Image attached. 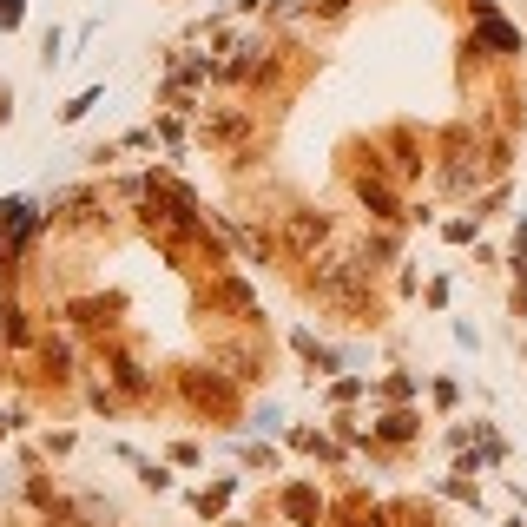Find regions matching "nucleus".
I'll return each instance as SVG.
<instances>
[{
  "instance_id": "37",
  "label": "nucleus",
  "mask_w": 527,
  "mask_h": 527,
  "mask_svg": "<svg viewBox=\"0 0 527 527\" xmlns=\"http://www.w3.org/2000/svg\"><path fill=\"white\" fill-rule=\"evenodd\" d=\"M468 7H475V20H481V14H495V0H468Z\"/></svg>"
},
{
  "instance_id": "2",
  "label": "nucleus",
  "mask_w": 527,
  "mask_h": 527,
  "mask_svg": "<svg viewBox=\"0 0 527 527\" xmlns=\"http://www.w3.org/2000/svg\"><path fill=\"white\" fill-rule=\"evenodd\" d=\"M429 152H435V145H429V139H416V126H396V132H383V139L369 145V165H376L383 178H396L402 192H409V185H416V178L435 165Z\"/></svg>"
},
{
  "instance_id": "34",
  "label": "nucleus",
  "mask_w": 527,
  "mask_h": 527,
  "mask_svg": "<svg viewBox=\"0 0 527 527\" xmlns=\"http://www.w3.org/2000/svg\"><path fill=\"white\" fill-rule=\"evenodd\" d=\"M330 429H336V435H343V442H363V422H356V416H336V422H330Z\"/></svg>"
},
{
  "instance_id": "4",
  "label": "nucleus",
  "mask_w": 527,
  "mask_h": 527,
  "mask_svg": "<svg viewBox=\"0 0 527 527\" xmlns=\"http://www.w3.org/2000/svg\"><path fill=\"white\" fill-rule=\"evenodd\" d=\"M178 396L192 402L198 416H231V409H238V376H231V369H178Z\"/></svg>"
},
{
  "instance_id": "19",
  "label": "nucleus",
  "mask_w": 527,
  "mask_h": 527,
  "mask_svg": "<svg viewBox=\"0 0 527 527\" xmlns=\"http://www.w3.org/2000/svg\"><path fill=\"white\" fill-rule=\"evenodd\" d=\"M389 527H442V514H435V501H396Z\"/></svg>"
},
{
  "instance_id": "10",
  "label": "nucleus",
  "mask_w": 527,
  "mask_h": 527,
  "mask_svg": "<svg viewBox=\"0 0 527 527\" xmlns=\"http://www.w3.org/2000/svg\"><path fill=\"white\" fill-rule=\"evenodd\" d=\"M416 435H422V416H416V409H383V416L369 422V442H376V448H409Z\"/></svg>"
},
{
  "instance_id": "3",
  "label": "nucleus",
  "mask_w": 527,
  "mask_h": 527,
  "mask_svg": "<svg viewBox=\"0 0 527 527\" xmlns=\"http://www.w3.org/2000/svg\"><path fill=\"white\" fill-rule=\"evenodd\" d=\"M330 238H336L330 211H317V205H290V211H277V244H284V257H290V264L317 257Z\"/></svg>"
},
{
  "instance_id": "1",
  "label": "nucleus",
  "mask_w": 527,
  "mask_h": 527,
  "mask_svg": "<svg viewBox=\"0 0 527 527\" xmlns=\"http://www.w3.org/2000/svg\"><path fill=\"white\" fill-rule=\"evenodd\" d=\"M429 172H435V185H442L448 198H475L481 185L495 178L488 172V145L475 139V126H448L442 139H435V165Z\"/></svg>"
},
{
  "instance_id": "35",
  "label": "nucleus",
  "mask_w": 527,
  "mask_h": 527,
  "mask_svg": "<svg viewBox=\"0 0 527 527\" xmlns=\"http://www.w3.org/2000/svg\"><path fill=\"white\" fill-rule=\"evenodd\" d=\"M422 297H429V310H442L448 304V277H429V290H422Z\"/></svg>"
},
{
  "instance_id": "30",
  "label": "nucleus",
  "mask_w": 527,
  "mask_h": 527,
  "mask_svg": "<svg viewBox=\"0 0 527 527\" xmlns=\"http://www.w3.org/2000/svg\"><path fill=\"white\" fill-rule=\"evenodd\" d=\"M369 389V376H343V383H330V402H356Z\"/></svg>"
},
{
  "instance_id": "33",
  "label": "nucleus",
  "mask_w": 527,
  "mask_h": 527,
  "mask_svg": "<svg viewBox=\"0 0 527 527\" xmlns=\"http://www.w3.org/2000/svg\"><path fill=\"white\" fill-rule=\"evenodd\" d=\"M172 462H185V468H198V462H205V448H198V442H172Z\"/></svg>"
},
{
  "instance_id": "29",
  "label": "nucleus",
  "mask_w": 527,
  "mask_h": 527,
  "mask_svg": "<svg viewBox=\"0 0 527 527\" xmlns=\"http://www.w3.org/2000/svg\"><path fill=\"white\" fill-rule=\"evenodd\" d=\"M238 455H244V468H277V448H264V442H244Z\"/></svg>"
},
{
  "instance_id": "14",
  "label": "nucleus",
  "mask_w": 527,
  "mask_h": 527,
  "mask_svg": "<svg viewBox=\"0 0 527 527\" xmlns=\"http://www.w3.org/2000/svg\"><path fill=\"white\" fill-rule=\"evenodd\" d=\"M323 527H389V508H383V501L350 495L343 508H330V521H323Z\"/></svg>"
},
{
  "instance_id": "27",
  "label": "nucleus",
  "mask_w": 527,
  "mask_h": 527,
  "mask_svg": "<svg viewBox=\"0 0 527 527\" xmlns=\"http://www.w3.org/2000/svg\"><path fill=\"white\" fill-rule=\"evenodd\" d=\"M475 231H481V218H448V224H442L448 244H475Z\"/></svg>"
},
{
  "instance_id": "12",
  "label": "nucleus",
  "mask_w": 527,
  "mask_h": 527,
  "mask_svg": "<svg viewBox=\"0 0 527 527\" xmlns=\"http://www.w3.org/2000/svg\"><path fill=\"white\" fill-rule=\"evenodd\" d=\"M126 310V297H80V304H66V317L80 323V330H112Z\"/></svg>"
},
{
  "instance_id": "32",
  "label": "nucleus",
  "mask_w": 527,
  "mask_h": 527,
  "mask_svg": "<svg viewBox=\"0 0 527 527\" xmlns=\"http://www.w3.org/2000/svg\"><path fill=\"white\" fill-rule=\"evenodd\" d=\"M27 20V0H0V33H14Z\"/></svg>"
},
{
  "instance_id": "21",
  "label": "nucleus",
  "mask_w": 527,
  "mask_h": 527,
  "mask_svg": "<svg viewBox=\"0 0 527 527\" xmlns=\"http://www.w3.org/2000/svg\"><path fill=\"white\" fill-rule=\"evenodd\" d=\"M99 99H106V86H86V93H73V99L60 106V126H80V119L99 106Z\"/></svg>"
},
{
  "instance_id": "18",
  "label": "nucleus",
  "mask_w": 527,
  "mask_h": 527,
  "mask_svg": "<svg viewBox=\"0 0 527 527\" xmlns=\"http://www.w3.org/2000/svg\"><path fill=\"white\" fill-rule=\"evenodd\" d=\"M231 495H238V475H218L211 488H198V495H192V508L205 514V521H218V514L231 508Z\"/></svg>"
},
{
  "instance_id": "16",
  "label": "nucleus",
  "mask_w": 527,
  "mask_h": 527,
  "mask_svg": "<svg viewBox=\"0 0 527 527\" xmlns=\"http://www.w3.org/2000/svg\"><path fill=\"white\" fill-rule=\"evenodd\" d=\"M468 40H475V47H495V53H521V33H514V27H508L501 14H481Z\"/></svg>"
},
{
  "instance_id": "5",
  "label": "nucleus",
  "mask_w": 527,
  "mask_h": 527,
  "mask_svg": "<svg viewBox=\"0 0 527 527\" xmlns=\"http://www.w3.org/2000/svg\"><path fill=\"white\" fill-rule=\"evenodd\" d=\"M350 192H356V205H363L376 224H402V218H409L402 185H396V178H383L376 165H369V172H350Z\"/></svg>"
},
{
  "instance_id": "8",
  "label": "nucleus",
  "mask_w": 527,
  "mask_h": 527,
  "mask_svg": "<svg viewBox=\"0 0 527 527\" xmlns=\"http://www.w3.org/2000/svg\"><path fill=\"white\" fill-rule=\"evenodd\" d=\"M47 218L53 224H93V218H106V192L99 185H66V192H53V205H47Z\"/></svg>"
},
{
  "instance_id": "22",
  "label": "nucleus",
  "mask_w": 527,
  "mask_h": 527,
  "mask_svg": "<svg viewBox=\"0 0 527 527\" xmlns=\"http://www.w3.org/2000/svg\"><path fill=\"white\" fill-rule=\"evenodd\" d=\"M126 462L139 468V481H145V488H159V495L172 488V468H165V462H152V455H132V448H126Z\"/></svg>"
},
{
  "instance_id": "28",
  "label": "nucleus",
  "mask_w": 527,
  "mask_h": 527,
  "mask_svg": "<svg viewBox=\"0 0 527 527\" xmlns=\"http://www.w3.org/2000/svg\"><path fill=\"white\" fill-rule=\"evenodd\" d=\"M376 396H389V402L416 396V376H383V383H376Z\"/></svg>"
},
{
  "instance_id": "26",
  "label": "nucleus",
  "mask_w": 527,
  "mask_h": 527,
  "mask_svg": "<svg viewBox=\"0 0 527 527\" xmlns=\"http://www.w3.org/2000/svg\"><path fill=\"white\" fill-rule=\"evenodd\" d=\"M86 402H93L99 416H119V402H126V396H119L112 383H93V389H86Z\"/></svg>"
},
{
  "instance_id": "36",
  "label": "nucleus",
  "mask_w": 527,
  "mask_h": 527,
  "mask_svg": "<svg viewBox=\"0 0 527 527\" xmlns=\"http://www.w3.org/2000/svg\"><path fill=\"white\" fill-rule=\"evenodd\" d=\"M14 119V86H0V126Z\"/></svg>"
},
{
  "instance_id": "15",
  "label": "nucleus",
  "mask_w": 527,
  "mask_h": 527,
  "mask_svg": "<svg viewBox=\"0 0 527 527\" xmlns=\"http://www.w3.org/2000/svg\"><path fill=\"white\" fill-rule=\"evenodd\" d=\"M40 383H73V343H66V336H47V343H40Z\"/></svg>"
},
{
  "instance_id": "25",
  "label": "nucleus",
  "mask_w": 527,
  "mask_h": 527,
  "mask_svg": "<svg viewBox=\"0 0 527 527\" xmlns=\"http://www.w3.org/2000/svg\"><path fill=\"white\" fill-rule=\"evenodd\" d=\"M508 271H514V284L527 290V218L514 224V257H508Z\"/></svg>"
},
{
  "instance_id": "17",
  "label": "nucleus",
  "mask_w": 527,
  "mask_h": 527,
  "mask_svg": "<svg viewBox=\"0 0 527 527\" xmlns=\"http://www.w3.org/2000/svg\"><path fill=\"white\" fill-rule=\"evenodd\" d=\"M290 343H297V356L310 363V376H330V369H350V363H343V350H330V343H317L310 330H297Z\"/></svg>"
},
{
  "instance_id": "23",
  "label": "nucleus",
  "mask_w": 527,
  "mask_h": 527,
  "mask_svg": "<svg viewBox=\"0 0 527 527\" xmlns=\"http://www.w3.org/2000/svg\"><path fill=\"white\" fill-rule=\"evenodd\" d=\"M66 60H73V53H66V33L47 27V33H40V66H66Z\"/></svg>"
},
{
  "instance_id": "7",
  "label": "nucleus",
  "mask_w": 527,
  "mask_h": 527,
  "mask_svg": "<svg viewBox=\"0 0 527 527\" xmlns=\"http://www.w3.org/2000/svg\"><path fill=\"white\" fill-rule=\"evenodd\" d=\"M277 508H284L290 527H323V521H330V501H323V488H317V481H304V475L277 488Z\"/></svg>"
},
{
  "instance_id": "9",
  "label": "nucleus",
  "mask_w": 527,
  "mask_h": 527,
  "mask_svg": "<svg viewBox=\"0 0 527 527\" xmlns=\"http://www.w3.org/2000/svg\"><path fill=\"white\" fill-rule=\"evenodd\" d=\"M106 383L119 389V396H152V369H145L126 343H106Z\"/></svg>"
},
{
  "instance_id": "24",
  "label": "nucleus",
  "mask_w": 527,
  "mask_h": 527,
  "mask_svg": "<svg viewBox=\"0 0 527 527\" xmlns=\"http://www.w3.org/2000/svg\"><path fill=\"white\" fill-rule=\"evenodd\" d=\"M244 429H257V435H277V429H284V409H277V402H257Z\"/></svg>"
},
{
  "instance_id": "13",
  "label": "nucleus",
  "mask_w": 527,
  "mask_h": 527,
  "mask_svg": "<svg viewBox=\"0 0 527 527\" xmlns=\"http://www.w3.org/2000/svg\"><path fill=\"white\" fill-rule=\"evenodd\" d=\"M112 521H119V508L99 501V495H73V501H66V514H60V527H112Z\"/></svg>"
},
{
  "instance_id": "20",
  "label": "nucleus",
  "mask_w": 527,
  "mask_h": 527,
  "mask_svg": "<svg viewBox=\"0 0 527 527\" xmlns=\"http://www.w3.org/2000/svg\"><path fill=\"white\" fill-rule=\"evenodd\" d=\"M290 448H297V455H323V462H343V455H336V442L323 429H290Z\"/></svg>"
},
{
  "instance_id": "31",
  "label": "nucleus",
  "mask_w": 527,
  "mask_h": 527,
  "mask_svg": "<svg viewBox=\"0 0 527 527\" xmlns=\"http://www.w3.org/2000/svg\"><path fill=\"white\" fill-rule=\"evenodd\" d=\"M429 396H435V409H455V402H462V389L448 383V376H435V383H429Z\"/></svg>"
},
{
  "instance_id": "11",
  "label": "nucleus",
  "mask_w": 527,
  "mask_h": 527,
  "mask_svg": "<svg viewBox=\"0 0 527 527\" xmlns=\"http://www.w3.org/2000/svg\"><path fill=\"white\" fill-rule=\"evenodd\" d=\"M0 343H7L14 356L40 350V343H33V317H27V304H20V297H0Z\"/></svg>"
},
{
  "instance_id": "6",
  "label": "nucleus",
  "mask_w": 527,
  "mask_h": 527,
  "mask_svg": "<svg viewBox=\"0 0 527 527\" xmlns=\"http://www.w3.org/2000/svg\"><path fill=\"white\" fill-rule=\"evenodd\" d=\"M218 363L238 376V383H264L271 376V336L251 330V336H231V343H218Z\"/></svg>"
}]
</instances>
